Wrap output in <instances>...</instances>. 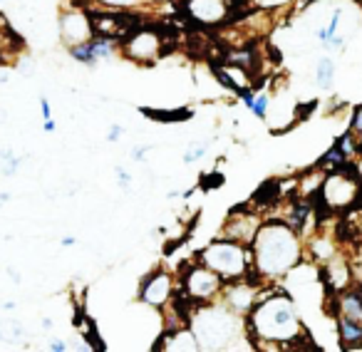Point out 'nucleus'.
Segmentation results:
<instances>
[{
    "mask_svg": "<svg viewBox=\"0 0 362 352\" xmlns=\"http://www.w3.org/2000/svg\"><path fill=\"white\" fill-rule=\"evenodd\" d=\"M303 258L301 238L285 221L261 223L251 238V263L261 278H281Z\"/></svg>",
    "mask_w": 362,
    "mask_h": 352,
    "instance_id": "f257e3e1",
    "label": "nucleus"
},
{
    "mask_svg": "<svg viewBox=\"0 0 362 352\" xmlns=\"http://www.w3.org/2000/svg\"><path fill=\"white\" fill-rule=\"evenodd\" d=\"M248 340L273 342V345H293L305 335L293 300L285 296L258 298L253 308L245 313Z\"/></svg>",
    "mask_w": 362,
    "mask_h": 352,
    "instance_id": "f03ea898",
    "label": "nucleus"
},
{
    "mask_svg": "<svg viewBox=\"0 0 362 352\" xmlns=\"http://www.w3.org/2000/svg\"><path fill=\"white\" fill-rule=\"evenodd\" d=\"M189 328L197 335L199 350H234L236 342H248L243 315L216 300L194 305Z\"/></svg>",
    "mask_w": 362,
    "mask_h": 352,
    "instance_id": "7ed1b4c3",
    "label": "nucleus"
},
{
    "mask_svg": "<svg viewBox=\"0 0 362 352\" xmlns=\"http://www.w3.org/2000/svg\"><path fill=\"white\" fill-rule=\"evenodd\" d=\"M199 260L203 266L219 273L223 280H239L248 276L251 268V248L234 238H221L201 248Z\"/></svg>",
    "mask_w": 362,
    "mask_h": 352,
    "instance_id": "20e7f679",
    "label": "nucleus"
},
{
    "mask_svg": "<svg viewBox=\"0 0 362 352\" xmlns=\"http://www.w3.org/2000/svg\"><path fill=\"white\" fill-rule=\"evenodd\" d=\"M223 283L226 280L214 273L211 268H206L203 263H197V266H189L186 273L181 276V293L189 300V305H199V303H211L219 298Z\"/></svg>",
    "mask_w": 362,
    "mask_h": 352,
    "instance_id": "39448f33",
    "label": "nucleus"
},
{
    "mask_svg": "<svg viewBox=\"0 0 362 352\" xmlns=\"http://www.w3.org/2000/svg\"><path fill=\"white\" fill-rule=\"evenodd\" d=\"M122 57L137 65H149L161 55V35L152 28H137L119 40Z\"/></svg>",
    "mask_w": 362,
    "mask_h": 352,
    "instance_id": "423d86ee",
    "label": "nucleus"
},
{
    "mask_svg": "<svg viewBox=\"0 0 362 352\" xmlns=\"http://www.w3.org/2000/svg\"><path fill=\"white\" fill-rule=\"evenodd\" d=\"M94 32L92 23V12L87 8H68V10L60 12V37L65 48H74V45H85L90 43Z\"/></svg>",
    "mask_w": 362,
    "mask_h": 352,
    "instance_id": "0eeeda50",
    "label": "nucleus"
},
{
    "mask_svg": "<svg viewBox=\"0 0 362 352\" xmlns=\"http://www.w3.org/2000/svg\"><path fill=\"white\" fill-rule=\"evenodd\" d=\"M174 276L166 268H157L147 276V278L141 280L139 285V300L144 305L154 310H164L166 305L172 303L174 298Z\"/></svg>",
    "mask_w": 362,
    "mask_h": 352,
    "instance_id": "6e6552de",
    "label": "nucleus"
},
{
    "mask_svg": "<svg viewBox=\"0 0 362 352\" xmlns=\"http://www.w3.org/2000/svg\"><path fill=\"white\" fill-rule=\"evenodd\" d=\"M323 196H325L328 206L340 209V206H350L357 196V181L352 179L350 174L335 172L330 174L323 184Z\"/></svg>",
    "mask_w": 362,
    "mask_h": 352,
    "instance_id": "1a4fd4ad",
    "label": "nucleus"
},
{
    "mask_svg": "<svg viewBox=\"0 0 362 352\" xmlns=\"http://www.w3.org/2000/svg\"><path fill=\"white\" fill-rule=\"evenodd\" d=\"M219 298H221L223 305H228L231 310L245 315V313L253 308V303L258 300V288L253 283H245V280L239 278L236 283H223Z\"/></svg>",
    "mask_w": 362,
    "mask_h": 352,
    "instance_id": "9d476101",
    "label": "nucleus"
},
{
    "mask_svg": "<svg viewBox=\"0 0 362 352\" xmlns=\"http://www.w3.org/2000/svg\"><path fill=\"white\" fill-rule=\"evenodd\" d=\"M186 12L201 25H219L228 18V0H186Z\"/></svg>",
    "mask_w": 362,
    "mask_h": 352,
    "instance_id": "9b49d317",
    "label": "nucleus"
},
{
    "mask_svg": "<svg viewBox=\"0 0 362 352\" xmlns=\"http://www.w3.org/2000/svg\"><path fill=\"white\" fill-rule=\"evenodd\" d=\"M154 350H166V352H194L199 350L197 335L189 325H177V328L166 330L159 338V345H154Z\"/></svg>",
    "mask_w": 362,
    "mask_h": 352,
    "instance_id": "f8f14e48",
    "label": "nucleus"
},
{
    "mask_svg": "<svg viewBox=\"0 0 362 352\" xmlns=\"http://www.w3.org/2000/svg\"><path fill=\"white\" fill-rule=\"evenodd\" d=\"M258 226H261V223H256V218L253 216H241V218L231 216L228 218V223H226V238H234V241L245 243V246H248Z\"/></svg>",
    "mask_w": 362,
    "mask_h": 352,
    "instance_id": "ddd939ff",
    "label": "nucleus"
},
{
    "mask_svg": "<svg viewBox=\"0 0 362 352\" xmlns=\"http://www.w3.org/2000/svg\"><path fill=\"white\" fill-rule=\"evenodd\" d=\"M338 330H340V340L345 342V347H362V322L352 320V318H338Z\"/></svg>",
    "mask_w": 362,
    "mask_h": 352,
    "instance_id": "4468645a",
    "label": "nucleus"
},
{
    "mask_svg": "<svg viewBox=\"0 0 362 352\" xmlns=\"http://www.w3.org/2000/svg\"><path fill=\"white\" fill-rule=\"evenodd\" d=\"M90 50H92L94 60H112L114 57V52H117V40H112V37H105V35H94L92 40H90Z\"/></svg>",
    "mask_w": 362,
    "mask_h": 352,
    "instance_id": "2eb2a0df",
    "label": "nucleus"
},
{
    "mask_svg": "<svg viewBox=\"0 0 362 352\" xmlns=\"http://www.w3.org/2000/svg\"><path fill=\"white\" fill-rule=\"evenodd\" d=\"M340 310L345 318L362 322V291H348L340 298Z\"/></svg>",
    "mask_w": 362,
    "mask_h": 352,
    "instance_id": "dca6fc26",
    "label": "nucleus"
},
{
    "mask_svg": "<svg viewBox=\"0 0 362 352\" xmlns=\"http://www.w3.org/2000/svg\"><path fill=\"white\" fill-rule=\"evenodd\" d=\"M25 156H20L18 152H12L10 147L0 149V174L3 176H15V174L23 169Z\"/></svg>",
    "mask_w": 362,
    "mask_h": 352,
    "instance_id": "f3484780",
    "label": "nucleus"
},
{
    "mask_svg": "<svg viewBox=\"0 0 362 352\" xmlns=\"http://www.w3.org/2000/svg\"><path fill=\"white\" fill-rule=\"evenodd\" d=\"M315 80H318V85L323 90H328L332 85V80H335V62H332V57H320V62L315 65Z\"/></svg>",
    "mask_w": 362,
    "mask_h": 352,
    "instance_id": "a211bd4d",
    "label": "nucleus"
},
{
    "mask_svg": "<svg viewBox=\"0 0 362 352\" xmlns=\"http://www.w3.org/2000/svg\"><path fill=\"white\" fill-rule=\"evenodd\" d=\"M87 3L102 8V10H117V12L134 10V8L141 6V0H87Z\"/></svg>",
    "mask_w": 362,
    "mask_h": 352,
    "instance_id": "6ab92c4d",
    "label": "nucleus"
},
{
    "mask_svg": "<svg viewBox=\"0 0 362 352\" xmlns=\"http://www.w3.org/2000/svg\"><path fill=\"white\" fill-rule=\"evenodd\" d=\"M68 52L72 55L74 62H82V65H87V68H94L97 65V60H94L92 50H90V45H74V48H68Z\"/></svg>",
    "mask_w": 362,
    "mask_h": 352,
    "instance_id": "aec40b11",
    "label": "nucleus"
},
{
    "mask_svg": "<svg viewBox=\"0 0 362 352\" xmlns=\"http://www.w3.org/2000/svg\"><path fill=\"white\" fill-rule=\"evenodd\" d=\"M23 328H20V322L15 320H6V322H0V340L3 342H15L23 338Z\"/></svg>",
    "mask_w": 362,
    "mask_h": 352,
    "instance_id": "412c9836",
    "label": "nucleus"
},
{
    "mask_svg": "<svg viewBox=\"0 0 362 352\" xmlns=\"http://www.w3.org/2000/svg\"><path fill=\"white\" fill-rule=\"evenodd\" d=\"M209 152V142H191L184 152V164H197Z\"/></svg>",
    "mask_w": 362,
    "mask_h": 352,
    "instance_id": "4be33fe9",
    "label": "nucleus"
},
{
    "mask_svg": "<svg viewBox=\"0 0 362 352\" xmlns=\"http://www.w3.org/2000/svg\"><path fill=\"white\" fill-rule=\"evenodd\" d=\"M15 72L23 74V77H35V72H37L35 60L28 55H20L18 60H15Z\"/></svg>",
    "mask_w": 362,
    "mask_h": 352,
    "instance_id": "5701e85b",
    "label": "nucleus"
},
{
    "mask_svg": "<svg viewBox=\"0 0 362 352\" xmlns=\"http://www.w3.org/2000/svg\"><path fill=\"white\" fill-rule=\"evenodd\" d=\"M248 110H251L258 119H265V114H268V97H265V94L253 97V102L248 105Z\"/></svg>",
    "mask_w": 362,
    "mask_h": 352,
    "instance_id": "b1692460",
    "label": "nucleus"
},
{
    "mask_svg": "<svg viewBox=\"0 0 362 352\" xmlns=\"http://www.w3.org/2000/svg\"><path fill=\"white\" fill-rule=\"evenodd\" d=\"M310 248H313V253L318 256V258H323V260H330V256H332V246L328 241H323V238H315L313 243H310Z\"/></svg>",
    "mask_w": 362,
    "mask_h": 352,
    "instance_id": "393cba45",
    "label": "nucleus"
},
{
    "mask_svg": "<svg viewBox=\"0 0 362 352\" xmlns=\"http://www.w3.org/2000/svg\"><path fill=\"white\" fill-rule=\"evenodd\" d=\"M114 174H117V181H119V186H122L124 191H132V174H129L127 169H122V167H114Z\"/></svg>",
    "mask_w": 362,
    "mask_h": 352,
    "instance_id": "a878e982",
    "label": "nucleus"
},
{
    "mask_svg": "<svg viewBox=\"0 0 362 352\" xmlns=\"http://www.w3.org/2000/svg\"><path fill=\"white\" fill-rule=\"evenodd\" d=\"M122 134H124L122 124H112L110 132H107V142H117V139H122Z\"/></svg>",
    "mask_w": 362,
    "mask_h": 352,
    "instance_id": "bb28decb",
    "label": "nucleus"
},
{
    "mask_svg": "<svg viewBox=\"0 0 362 352\" xmlns=\"http://www.w3.org/2000/svg\"><path fill=\"white\" fill-rule=\"evenodd\" d=\"M48 350H50V352H68L70 345H68L65 340H57V338H55V340H50V342H48Z\"/></svg>",
    "mask_w": 362,
    "mask_h": 352,
    "instance_id": "cd10ccee",
    "label": "nucleus"
},
{
    "mask_svg": "<svg viewBox=\"0 0 362 352\" xmlns=\"http://www.w3.org/2000/svg\"><path fill=\"white\" fill-rule=\"evenodd\" d=\"M149 149H152V147H149V144H147V147H137V149H132V159H134V161H144V159H147V152H149Z\"/></svg>",
    "mask_w": 362,
    "mask_h": 352,
    "instance_id": "c85d7f7f",
    "label": "nucleus"
},
{
    "mask_svg": "<svg viewBox=\"0 0 362 352\" xmlns=\"http://www.w3.org/2000/svg\"><path fill=\"white\" fill-rule=\"evenodd\" d=\"M40 112H43V119L52 117V107H50V99L48 97H40Z\"/></svg>",
    "mask_w": 362,
    "mask_h": 352,
    "instance_id": "c756f323",
    "label": "nucleus"
},
{
    "mask_svg": "<svg viewBox=\"0 0 362 352\" xmlns=\"http://www.w3.org/2000/svg\"><path fill=\"white\" fill-rule=\"evenodd\" d=\"M352 130L360 132V134H362V107H357V112H355V119H352Z\"/></svg>",
    "mask_w": 362,
    "mask_h": 352,
    "instance_id": "7c9ffc66",
    "label": "nucleus"
},
{
    "mask_svg": "<svg viewBox=\"0 0 362 352\" xmlns=\"http://www.w3.org/2000/svg\"><path fill=\"white\" fill-rule=\"evenodd\" d=\"M10 77H12V70L0 65V85H8V82H10Z\"/></svg>",
    "mask_w": 362,
    "mask_h": 352,
    "instance_id": "2f4dec72",
    "label": "nucleus"
},
{
    "mask_svg": "<svg viewBox=\"0 0 362 352\" xmlns=\"http://www.w3.org/2000/svg\"><path fill=\"white\" fill-rule=\"evenodd\" d=\"M283 3H288V0H256V6H263V8H278Z\"/></svg>",
    "mask_w": 362,
    "mask_h": 352,
    "instance_id": "473e14b6",
    "label": "nucleus"
},
{
    "mask_svg": "<svg viewBox=\"0 0 362 352\" xmlns=\"http://www.w3.org/2000/svg\"><path fill=\"white\" fill-rule=\"evenodd\" d=\"M43 130H45V132H48V134H52V132H55V130H57V122H55V119H52V117H50V119H45V124H43Z\"/></svg>",
    "mask_w": 362,
    "mask_h": 352,
    "instance_id": "72a5a7b5",
    "label": "nucleus"
},
{
    "mask_svg": "<svg viewBox=\"0 0 362 352\" xmlns=\"http://www.w3.org/2000/svg\"><path fill=\"white\" fill-rule=\"evenodd\" d=\"M60 243H62V248H72L74 243H77V238H74V236H65Z\"/></svg>",
    "mask_w": 362,
    "mask_h": 352,
    "instance_id": "f704fd0d",
    "label": "nucleus"
},
{
    "mask_svg": "<svg viewBox=\"0 0 362 352\" xmlns=\"http://www.w3.org/2000/svg\"><path fill=\"white\" fill-rule=\"evenodd\" d=\"M8 201H10V194H0V211H3V206H6L8 204Z\"/></svg>",
    "mask_w": 362,
    "mask_h": 352,
    "instance_id": "c9c22d12",
    "label": "nucleus"
},
{
    "mask_svg": "<svg viewBox=\"0 0 362 352\" xmlns=\"http://www.w3.org/2000/svg\"><path fill=\"white\" fill-rule=\"evenodd\" d=\"M8 276H10L15 283H20V276H18V271H15V268H8Z\"/></svg>",
    "mask_w": 362,
    "mask_h": 352,
    "instance_id": "e433bc0d",
    "label": "nucleus"
},
{
    "mask_svg": "<svg viewBox=\"0 0 362 352\" xmlns=\"http://www.w3.org/2000/svg\"><path fill=\"white\" fill-rule=\"evenodd\" d=\"M6 122H8V110H3V107H0V127H3Z\"/></svg>",
    "mask_w": 362,
    "mask_h": 352,
    "instance_id": "4c0bfd02",
    "label": "nucleus"
},
{
    "mask_svg": "<svg viewBox=\"0 0 362 352\" xmlns=\"http://www.w3.org/2000/svg\"><path fill=\"white\" fill-rule=\"evenodd\" d=\"M52 328V320H50V318H43V330H50Z\"/></svg>",
    "mask_w": 362,
    "mask_h": 352,
    "instance_id": "58836bf2",
    "label": "nucleus"
},
{
    "mask_svg": "<svg viewBox=\"0 0 362 352\" xmlns=\"http://www.w3.org/2000/svg\"><path fill=\"white\" fill-rule=\"evenodd\" d=\"M3 308H6V310H15V303H12V300H8V303H3Z\"/></svg>",
    "mask_w": 362,
    "mask_h": 352,
    "instance_id": "ea45409f",
    "label": "nucleus"
},
{
    "mask_svg": "<svg viewBox=\"0 0 362 352\" xmlns=\"http://www.w3.org/2000/svg\"><path fill=\"white\" fill-rule=\"evenodd\" d=\"M236 3H239V0H236Z\"/></svg>",
    "mask_w": 362,
    "mask_h": 352,
    "instance_id": "a19ab883",
    "label": "nucleus"
}]
</instances>
